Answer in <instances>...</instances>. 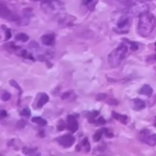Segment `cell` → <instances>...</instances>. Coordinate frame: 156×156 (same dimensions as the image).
I'll use <instances>...</instances> for the list:
<instances>
[{
  "label": "cell",
  "instance_id": "8992f818",
  "mask_svg": "<svg viewBox=\"0 0 156 156\" xmlns=\"http://www.w3.org/2000/svg\"><path fill=\"white\" fill-rule=\"evenodd\" d=\"M149 7L147 4L142 2L133 3L132 5L129 6L127 9L128 13L135 16H140L142 14L149 12Z\"/></svg>",
  "mask_w": 156,
  "mask_h": 156
},
{
  "label": "cell",
  "instance_id": "d4e9b609",
  "mask_svg": "<svg viewBox=\"0 0 156 156\" xmlns=\"http://www.w3.org/2000/svg\"><path fill=\"white\" fill-rule=\"evenodd\" d=\"M81 144H82V146H83V147L85 148L86 152H89L91 147H90V143L89 142H88V138L84 139V140L82 141V143H81Z\"/></svg>",
  "mask_w": 156,
  "mask_h": 156
},
{
  "label": "cell",
  "instance_id": "52a82bcc",
  "mask_svg": "<svg viewBox=\"0 0 156 156\" xmlns=\"http://www.w3.org/2000/svg\"><path fill=\"white\" fill-rule=\"evenodd\" d=\"M140 140L150 146L156 145V134H150L149 129H143L140 133Z\"/></svg>",
  "mask_w": 156,
  "mask_h": 156
},
{
  "label": "cell",
  "instance_id": "7c38bea8",
  "mask_svg": "<svg viewBox=\"0 0 156 156\" xmlns=\"http://www.w3.org/2000/svg\"><path fill=\"white\" fill-rule=\"evenodd\" d=\"M139 93L140 94L147 96V97H151L152 93H153V89H152V88L149 85H144L140 88V90L139 91Z\"/></svg>",
  "mask_w": 156,
  "mask_h": 156
},
{
  "label": "cell",
  "instance_id": "5b68a950",
  "mask_svg": "<svg viewBox=\"0 0 156 156\" xmlns=\"http://www.w3.org/2000/svg\"><path fill=\"white\" fill-rule=\"evenodd\" d=\"M0 16L2 18L9 21H13V22L17 23V24H21L22 22L21 17L18 16L16 14L13 13L4 3L2 2L0 4Z\"/></svg>",
  "mask_w": 156,
  "mask_h": 156
},
{
  "label": "cell",
  "instance_id": "9a60e30c",
  "mask_svg": "<svg viewBox=\"0 0 156 156\" xmlns=\"http://www.w3.org/2000/svg\"><path fill=\"white\" fill-rule=\"evenodd\" d=\"M98 2V0H82V3H83L84 5L86 6L87 9L91 12L94 10Z\"/></svg>",
  "mask_w": 156,
  "mask_h": 156
},
{
  "label": "cell",
  "instance_id": "7a4b0ae2",
  "mask_svg": "<svg viewBox=\"0 0 156 156\" xmlns=\"http://www.w3.org/2000/svg\"><path fill=\"white\" fill-rule=\"evenodd\" d=\"M129 46L125 41L116 49H114L110 54L108 55V64L111 68H116L119 66L122 61L127 56L129 51Z\"/></svg>",
  "mask_w": 156,
  "mask_h": 156
},
{
  "label": "cell",
  "instance_id": "e0dca14e",
  "mask_svg": "<svg viewBox=\"0 0 156 156\" xmlns=\"http://www.w3.org/2000/svg\"><path fill=\"white\" fill-rule=\"evenodd\" d=\"M31 121L33 123H36V124H38L39 126H46L47 124V121L45 120V119L42 118L41 117H34L32 118Z\"/></svg>",
  "mask_w": 156,
  "mask_h": 156
},
{
  "label": "cell",
  "instance_id": "ffe728a7",
  "mask_svg": "<svg viewBox=\"0 0 156 156\" xmlns=\"http://www.w3.org/2000/svg\"><path fill=\"white\" fill-rule=\"evenodd\" d=\"M29 40V37L24 33H19L15 36V41H20V42H27Z\"/></svg>",
  "mask_w": 156,
  "mask_h": 156
},
{
  "label": "cell",
  "instance_id": "cb8c5ba5",
  "mask_svg": "<svg viewBox=\"0 0 156 156\" xmlns=\"http://www.w3.org/2000/svg\"><path fill=\"white\" fill-rule=\"evenodd\" d=\"M20 115H21V117H30V115H31V111H30V110L28 108H25L21 111V113H20Z\"/></svg>",
  "mask_w": 156,
  "mask_h": 156
},
{
  "label": "cell",
  "instance_id": "4fadbf2b",
  "mask_svg": "<svg viewBox=\"0 0 156 156\" xmlns=\"http://www.w3.org/2000/svg\"><path fill=\"white\" fill-rule=\"evenodd\" d=\"M112 117L113 118L115 119V120H118L119 122H120L123 124H126L128 122V117L124 114H120L118 113L115 112V111H113L112 112Z\"/></svg>",
  "mask_w": 156,
  "mask_h": 156
},
{
  "label": "cell",
  "instance_id": "44dd1931",
  "mask_svg": "<svg viewBox=\"0 0 156 156\" xmlns=\"http://www.w3.org/2000/svg\"><path fill=\"white\" fill-rule=\"evenodd\" d=\"M103 135H105V129H99V130H98L97 132L94 133V136H93L94 141V142L100 141V140L102 138Z\"/></svg>",
  "mask_w": 156,
  "mask_h": 156
},
{
  "label": "cell",
  "instance_id": "484cf974",
  "mask_svg": "<svg viewBox=\"0 0 156 156\" xmlns=\"http://www.w3.org/2000/svg\"><path fill=\"white\" fill-rule=\"evenodd\" d=\"M146 62H147L148 63H150V64L155 63V62H156V53L147 56V58H146Z\"/></svg>",
  "mask_w": 156,
  "mask_h": 156
},
{
  "label": "cell",
  "instance_id": "603a6c76",
  "mask_svg": "<svg viewBox=\"0 0 156 156\" xmlns=\"http://www.w3.org/2000/svg\"><path fill=\"white\" fill-rule=\"evenodd\" d=\"M23 153L25 155H40V153H37L36 149H29V148H24L23 149Z\"/></svg>",
  "mask_w": 156,
  "mask_h": 156
},
{
  "label": "cell",
  "instance_id": "e575fe53",
  "mask_svg": "<svg viewBox=\"0 0 156 156\" xmlns=\"http://www.w3.org/2000/svg\"><path fill=\"white\" fill-rule=\"evenodd\" d=\"M32 2H38V1H41V0H30Z\"/></svg>",
  "mask_w": 156,
  "mask_h": 156
},
{
  "label": "cell",
  "instance_id": "8fae6325",
  "mask_svg": "<svg viewBox=\"0 0 156 156\" xmlns=\"http://www.w3.org/2000/svg\"><path fill=\"white\" fill-rule=\"evenodd\" d=\"M133 109L135 111H140L146 108V103L142 99L135 98L133 100Z\"/></svg>",
  "mask_w": 156,
  "mask_h": 156
},
{
  "label": "cell",
  "instance_id": "d6a6232c",
  "mask_svg": "<svg viewBox=\"0 0 156 156\" xmlns=\"http://www.w3.org/2000/svg\"><path fill=\"white\" fill-rule=\"evenodd\" d=\"M0 115H1L2 118H5V117H6L8 116L7 111H5V110H1V111H0Z\"/></svg>",
  "mask_w": 156,
  "mask_h": 156
},
{
  "label": "cell",
  "instance_id": "6da1fadb",
  "mask_svg": "<svg viewBox=\"0 0 156 156\" xmlns=\"http://www.w3.org/2000/svg\"><path fill=\"white\" fill-rule=\"evenodd\" d=\"M156 25L155 17L150 12H147L140 16L138 23V33L143 37H149L155 29Z\"/></svg>",
  "mask_w": 156,
  "mask_h": 156
},
{
  "label": "cell",
  "instance_id": "9c48e42d",
  "mask_svg": "<svg viewBox=\"0 0 156 156\" xmlns=\"http://www.w3.org/2000/svg\"><path fill=\"white\" fill-rule=\"evenodd\" d=\"M66 127L70 132L76 133L79 129V124L78 120H76V117L74 115H69L67 117V124Z\"/></svg>",
  "mask_w": 156,
  "mask_h": 156
},
{
  "label": "cell",
  "instance_id": "4dcf8cb0",
  "mask_svg": "<svg viewBox=\"0 0 156 156\" xmlns=\"http://www.w3.org/2000/svg\"><path fill=\"white\" fill-rule=\"evenodd\" d=\"M95 123H96V124H100V125L105 124V118H104V117H100L97 120H96Z\"/></svg>",
  "mask_w": 156,
  "mask_h": 156
},
{
  "label": "cell",
  "instance_id": "836d02e7",
  "mask_svg": "<svg viewBox=\"0 0 156 156\" xmlns=\"http://www.w3.org/2000/svg\"><path fill=\"white\" fill-rule=\"evenodd\" d=\"M154 126H155V127H156V117H155V123H154Z\"/></svg>",
  "mask_w": 156,
  "mask_h": 156
},
{
  "label": "cell",
  "instance_id": "ba28073f",
  "mask_svg": "<svg viewBox=\"0 0 156 156\" xmlns=\"http://www.w3.org/2000/svg\"><path fill=\"white\" fill-rule=\"evenodd\" d=\"M56 141L59 143L60 146L64 148H70L73 146L75 143V138L72 135L67 134V135H63L62 136L58 137Z\"/></svg>",
  "mask_w": 156,
  "mask_h": 156
},
{
  "label": "cell",
  "instance_id": "1f68e13d",
  "mask_svg": "<svg viewBox=\"0 0 156 156\" xmlns=\"http://www.w3.org/2000/svg\"><path fill=\"white\" fill-rule=\"evenodd\" d=\"M107 98V94H99L97 96V99L98 101H102L104 99Z\"/></svg>",
  "mask_w": 156,
  "mask_h": 156
},
{
  "label": "cell",
  "instance_id": "83f0119b",
  "mask_svg": "<svg viewBox=\"0 0 156 156\" xmlns=\"http://www.w3.org/2000/svg\"><path fill=\"white\" fill-rule=\"evenodd\" d=\"M1 98L3 101H9V99L11 98V94L8 92H5L4 94L2 95Z\"/></svg>",
  "mask_w": 156,
  "mask_h": 156
},
{
  "label": "cell",
  "instance_id": "7402d4cb",
  "mask_svg": "<svg viewBox=\"0 0 156 156\" xmlns=\"http://www.w3.org/2000/svg\"><path fill=\"white\" fill-rule=\"evenodd\" d=\"M123 41L128 44V46H129V47L131 49L132 51H136V50H137L139 49V45L136 44V43L132 42V41H129V40H126V39H124Z\"/></svg>",
  "mask_w": 156,
  "mask_h": 156
},
{
  "label": "cell",
  "instance_id": "2e32d148",
  "mask_svg": "<svg viewBox=\"0 0 156 156\" xmlns=\"http://www.w3.org/2000/svg\"><path fill=\"white\" fill-rule=\"evenodd\" d=\"M76 98V94H75L73 91H67V92L63 93L62 94V99L66 101H75Z\"/></svg>",
  "mask_w": 156,
  "mask_h": 156
},
{
  "label": "cell",
  "instance_id": "277c9868",
  "mask_svg": "<svg viewBox=\"0 0 156 156\" xmlns=\"http://www.w3.org/2000/svg\"><path fill=\"white\" fill-rule=\"evenodd\" d=\"M131 24H132V18L129 15H121L116 22V27L114 29V31L118 34L127 33L129 30Z\"/></svg>",
  "mask_w": 156,
  "mask_h": 156
},
{
  "label": "cell",
  "instance_id": "30bf717a",
  "mask_svg": "<svg viewBox=\"0 0 156 156\" xmlns=\"http://www.w3.org/2000/svg\"><path fill=\"white\" fill-rule=\"evenodd\" d=\"M41 42L44 46H47V47H51L55 44V39L56 37L55 34L53 33H49L44 34L41 37Z\"/></svg>",
  "mask_w": 156,
  "mask_h": 156
},
{
  "label": "cell",
  "instance_id": "4316f807",
  "mask_svg": "<svg viewBox=\"0 0 156 156\" xmlns=\"http://www.w3.org/2000/svg\"><path fill=\"white\" fill-rule=\"evenodd\" d=\"M9 82H10V85H12V87H14V88H17V90H18V91H19L21 93V87H20L19 85H18V84L17 83V82H15V80H11Z\"/></svg>",
  "mask_w": 156,
  "mask_h": 156
},
{
  "label": "cell",
  "instance_id": "d6986e66",
  "mask_svg": "<svg viewBox=\"0 0 156 156\" xmlns=\"http://www.w3.org/2000/svg\"><path fill=\"white\" fill-rule=\"evenodd\" d=\"M99 115V111H92L88 114V121L91 123H95L97 117Z\"/></svg>",
  "mask_w": 156,
  "mask_h": 156
},
{
  "label": "cell",
  "instance_id": "d590c367",
  "mask_svg": "<svg viewBox=\"0 0 156 156\" xmlns=\"http://www.w3.org/2000/svg\"><path fill=\"white\" fill-rule=\"evenodd\" d=\"M155 51H156V42H155Z\"/></svg>",
  "mask_w": 156,
  "mask_h": 156
},
{
  "label": "cell",
  "instance_id": "f1b7e54d",
  "mask_svg": "<svg viewBox=\"0 0 156 156\" xmlns=\"http://www.w3.org/2000/svg\"><path fill=\"white\" fill-rule=\"evenodd\" d=\"M119 1H120V2L121 3V4L127 6L128 8H129L130 5H132V4H133V2L131 0H119Z\"/></svg>",
  "mask_w": 156,
  "mask_h": 156
},
{
  "label": "cell",
  "instance_id": "f546056e",
  "mask_svg": "<svg viewBox=\"0 0 156 156\" xmlns=\"http://www.w3.org/2000/svg\"><path fill=\"white\" fill-rule=\"evenodd\" d=\"M11 37H12V32L10 29L7 28L5 30V41H9Z\"/></svg>",
  "mask_w": 156,
  "mask_h": 156
},
{
  "label": "cell",
  "instance_id": "5bb4252c",
  "mask_svg": "<svg viewBox=\"0 0 156 156\" xmlns=\"http://www.w3.org/2000/svg\"><path fill=\"white\" fill-rule=\"evenodd\" d=\"M49 100H50V98H49V96L47 95L46 93H42L41 95V97H40L39 100H38V101H37V108H42L43 107H44V105H45L49 101Z\"/></svg>",
  "mask_w": 156,
  "mask_h": 156
},
{
  "label": "cell",
  "instance_id": "3957f363",
  "mask_svg": "<svg viewBox=\"0 0 156 156\" xmlns=\"http://www.w3.org/2000/svg\"><path fill=\"white\" fill-rule=\"evenodd\" d=\"M41 9L47 15L53 17L63 16L64 5L59 0H42Z\"/></svg>",
  "mask_w": 156,
  "mask_h": 156
},
{
  "label": "cell",
  "instance_id": "ac0fdd59",
  "mask_svg": "<svg viewBox=\"0 0 156 156\" xmlns=\"http://www.w3.org/2000/svg\"><path fill=\"white\" fill-rule=\"evenodd\" d=\"M19 56H21V57H23L24 59H31V60L34 61V58L33 55L30 53L27 52L26 50H24V49H21V52L19 53Z\"/></svg>",
  "mask_w": 156,
  "mask_h": 156
}]
</instances>
